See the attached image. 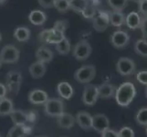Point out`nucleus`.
Wrapping results in <instances>:
<instances>
[{
    "mask_svg": "<svg viewBox=\"0 0 147 137\" xmlns=\"http://www.w3.org/2000/svg\"><path fill=\"white\" fill-rule=\"evenodd\" d=\"M0 137H2V135H1V134H0Z\"/></svg>",
    "mask_w": 147,
    "mask_h": 137,
    "instance_id": "obj_51",
    "label": "nucleus"
},
{
    "mask_svg": "<svg viewBox=\"0 0 147 137\" xmlns=\"http://www.w3.org/2000/svg\"><path fill=\"white\" fill-rule=\"evenodd\" d=\"M115 90L116 89L114 87V85H111L110 83H104L98 87L99 97L103 99L110 98L115 94Z\"/></svg>",
    "mask_w": 147,
    "mask_h": 137,
    "instance_id": "obj_21",
    "label": "nucleus"
},
{
    "mask_svg": "<svg viewBox=\"0 0 147 137\" xmlns=\"http://www.w3.org/2000/svg\"><path fill=\"white\" fill-rule=\"evenodd\" d=\"M56 49H57V51L61 55L68 54L70 50L69 40L65 37L61 41L59 42L58 44H56Z\"/></svg>",
    "mask_w": 147,
    "mask_h": 137,
    "instance_id": "obj_28",
    "label": "nucleus"
},
{
    "mask_svg": "<svg viewBox=\"0 0 147 137\" xmlns=\"http://www.w3.org/2000/svg\"><path fill=\"white\" fill-rule=\"evenodd\" d=\"M96 75L95 67L92 65H85L78 69L74 74V78L80 83H88L94 79Z\"/></svg>",
    "mask_w": 147,
    "mask_h": 137,
    "instance_id": "obj_3",
    "label": "nucleus"
},
{
    "mask_svg": "<svg viewBox=\"0 0 147 137\" xmlns=\"http://www.w3.org/2000/svg\"><path fill=\"white\" fill-rule=\"evenodd\" d=\"M109 18H110V23L113 27L120 28L125 24V17L121 12H117V11L111 12L109 14Z\"/></svg>",
    "mask_w": 147,
    "mask_h": 137,
    "instance_id": "obj_22",
    "label": "nucleus"
},
{
    "mask_svg": "<svg viewBox=\"0 0 147 137\" xmlns=\"http://www.w3.org/2000/svg\"><path fill=\"white\" fill-rule=\"evenodd\" d=\"M131 1H134V2H135V3H140V2H142L143 1V0H131Z\"/></svg>",
    "mask_w": 147,
    "mask_h": 137,
    "instance_id": "obj_45",
    "label": "nucleus"
},
{
    "mask_svg": "<svg viewBox=\"0 0 147 137\" xmlns=\"http://www.w3.org/2000/svg\"><path fill=\"white\" fill-rule=\"evenodd\" d=\"M46 65L43 62L36 61L32 63L29 67V74L33 79H40L46 73Z\"/></svg>",
    "mask_w": 147,
    "mask_h": 137,
    "instance_id": "obj_14",
    "label": "nucleus"
},
{
    "mask_svg": "<svg viewBox=\"0 0 147 137\" xmlns=\"http://www.w3.org/2000/svg\"><path fill=\"white\" fill-rule=\"evenodd\" d=\"M44 111L49 116L59 117L64 113L63 101L57 98L48 99V101L44 104Z\"/></svg>",
    "mask_w": 147,
    "mask_h": 137,
    "instance_id": "obj_2",
    "label": "nucleus"
},
{
    "mask_svg": "<svg viewBox=\"0 0 147 137\" xmlns=\"http://www.w3.org/2000/svg\"><path fill=\"white\" fill-rule=\"evenodd\" d=\"M51 33V29H45L41 31L38 35V40L40 42H47V40Z\"/></svg>",
    "mask_w": 147,
    "mask_h": 137,
    "instance_id": "obj_38",
    "label": "nucleus"
},
{
    "mask_svg": "<svg viewBox=\"0 0 147 137\" xmlns=\"http://www.w3.org/2000/svg\"><path fill=\"white\" fill-rule=\"evenodd\" d=\"M38 137H46V136H38Z\"/></svg>",
    "mask_w": 147,
    "mask_h": 137,
    "instance_id": "obj_50",
    "label": "nucleus"
},
{
    "mask_svg": "<svg viewBox=\"0 0 147 137\" xmlns=\"http://www.w3.org/2000/svg\"><path fill=\"white\" fill-rule=\"evenodd\" d=\"M101 137H119V134L116 131L108 128L101 133Z\"/></svg>",
    "mask_w": 147,
    "mask_h": 137,
    "instance_id": "obj_39",
    "label": "nucleus"
},
{
    "mask_svg": "<svg viewBox=\"0 0 147 137\" xmlns=\"http://www.w3.org/2000/svg\"><path fill=\"white\" fill-rule=\"evenodd\" d=\"M14 37L20 42H25L30 38V30L26 27H18L14 31Z\"/></svg>",
    "mask_w": 147,
    "mask_h": 137,
    "instance_id": "obj_24",
    "label": "nucleus"
},
{
    "mask_svg": "<svg viewBox=\"0 0 147 137\" xmlns=\"http://www.w3.org/2000/svg\"><path fill=\"white\" fill-rule=\"evenodd\" d=\"M118 134L119 137H134V132L131 128L125 126L118 132Z\"/></svg>",
    "mask_w": 147,
    "mask_h": 137,
    "instance_id": "obj_35",
    "label": "nucleus"
},
{
    "mask_svg": "<svg viewBox=\"0 0 147 137\" xmlns=\"http://www.w3.org/2000/svg\"><path fill=\"white\" fill-rule=\"evenodd\" d=\"M74 124H75V119L70 113H63L61 115L58 117V125L60 128L70 129L74 125Z\"/></svg>",
    "mask_w": 147,
    "mask_h": 137,
    "instance_id": "obj_20",
    "label": "nucleus"
},
{
    "mask_svg": "<svg viewBox=\"0 0 147 137\" xmlns=\"http://www.w3.org/2000/svg\"><path fill=\"white\" fill-rule=\"evenodd\" d=\"M7 1V0H0V5H3Z\"/></svg>",
    "mask_w": 147,
    "mask_h": 137,
    "instance_id": "obj_44",
    "label": "nucleus"
},
{
    "mask_svg": "<svg viewBox=\"0 0 147 137\" xmlns=\"http://www.w3.org/2000/svg\"><path fill=\"white\" fill-rule=\"evenodd\" d=\"M92 5H93V6H95L96 7V5H98L100 2H99V0H92Z\"/></svg>",
    "mask_w": 147,
    "mask_h": 137,
    "instance_id": "obj_43",
    "label": "nucleus"
},
{
    "mask_svg": "<svg viewBox=\"0 0 147 137\" xmlns=\"http://www.w3.org/2000/svg\"><path fill=\"white\" fill-rule=\"evenodd\" d=\"M116 70L121 75L129 76L135 72V64L131 59L121 58L116 64Z\"/></svg>",
    "mask_w": 147,
    "mask_h": 137,
    "instance_id": "obj_7",
    "label": "nucleus"
},
{
    "mask_svg": "<svg viewBox=\"0 0 147 137\" xmlns=\"http://www.w3.org/2000/svg\"><path fill=\"white\" fill-rule=\"evenodd\" d=\"M57 90L60 97H62L63 99H66V100L70 99L74 94V90L72 88V86L69 83L65 82L58 84Z\"/></svg>",
    "mask_w": 147,
    "mask_h": 137,
    "instance_id": "obj_16",
    "label": "nucleus"
},
{
    "mask_svg": "<svg viewBox=\"0 0 147 137\" xmlns=\"http://www.w3.org/2000/svg\"><path fill=\"white\" fill-rule=\"evenodd\" d=\"M14 125H25L28 121V116L27 113L20 110H13V111L9 114Z\"/></svg>",
    "mask_w": 147,
    "mask_h": 137,
    "instance_id": "obj_17",
    "label": "nucleus"
},
{
    "mask_svg": "<svg viewBox=\"0 0 147 137\" xmlns=\"http://www.w3.org/2000/svg\"><path fill=\"white\" fill-rule=\"evenodd\" d=\"M48 99L49 97L47 92L42 90H33L28 94V101L32 104H45Z\"/></svg>",
    "mask_w": 147,
    "mask_h": 137,
    "instance_id": "obj_12",
    "label": "nucleus"
},
{
    "mask_svg": "<svg viewBox=\"0 0 147 137\" xmlns=\"http://www.w3.org/2000/svg\"><path fill=\"white\" fill-rule=\"evenodd\" d=\"M54 7H56L59 12L64 13L69 9V0H56Z\"/></svg>",
    "mask_w": 147,
    "mask_h": 137,
    "instance_id": "obj_32",
    "label": "nucleus"
},
{
    "mask_svg": "<svg viewBox=\"0 0 147 137\" xmlns=\"http://www.w3.org/2000/svg\"><path fill=\"white\" fill-rule=\"evenodd\" d=\"M29 21L36 26H41L47 20V16L41 10H32L28 16Z\"/></svg>",
    "mask_w": 147,
    "mask_h": 137,
    "instance_id": "obj_19",
    "label": "nucleus"
},
{
    "mask_svg": "<svg viewBox=\"0 0 147 137\" xmlns=\"http://www.w3.org/2000/svg\"><path fill=\"white\" fill-rule=\"evenodd\" d=\"M1 66H2V62L0 61V68H1Z\"/></svg>",
    "mask_w": 147,
    "mask_h": 137,
    "instance_id": "obj_48",
    "label": "nucleus"
},
{
    "mask_svg": "<svg viewBox=\"0 0 147 137\" xmlns=\"http://www.w3.org/2000/svg\"><path fill=\"white\" fill-rule=\"evenodd\" d=\"M19 59V50L12 45H7L0 51V61L2 63H15Z\"/></svg>",
    "mask_w": 147,
    "mask_h": 137,
    "instance_id": "obj_4",
    "label": "nucleus"
},
{
    "mask_svg": "<svg viewBox=\"0 0 147 137\" xmlns=\"http://www.w3.org/2000/svg\"><path fill=\"white\" fill-rule=\"evenodd\" d=\"M97 13L98 11L96 10L95 6H93V5H88V7L83 10L82 14L86 18H93L97 15Z\"/></svg>",
    "mask_w": 147,
    "mask_h": 137,
    "instance_id": "obj_33",
    "label": "nucleus"
},
{
    "mask_svg": "<svg viewBox=\"0 0 147 137\" xmlns=\"http://www.w3.org/2000/svg\"><path fill=\"white\" fill-rule=\"evenodd\" d=\"M99 97L98 87L95 85H88L84 88L82 94V101L84 104L92 106L94 105Z\"/></svg>",
    "mask_w": 147,
    "mask_h": 137,
    "instance_id": "obj_8",
    "label": "nucleus"
},
{
    "mask_svg": "<svg viewBox=\"0 0 147 137\" xmlns=\"http://www.w3.org/2000/svg\"><path fill=\"white\" fill-rule=\"evenodd\" d=\"M137 80L141 83L147 86V70H141L136 75Z\"/></svg>",
    "mask_w": 147,
    "mask_h": 137,
    "instance_id": "obj_36",
    "label": "nucleus"
},
{
    "mask_svg": "<svg viewBox=\"0 0 147 137\" xmlns=\"http://www.w3.org/2000/svg\"><path fill=\"white\" fill-rule=\"evenodd\" d=\"M65 38L64 33L59 32V31H56L53 28H51V33H50L49 37L47 40V43L49 44H58L60 42L61 40Z\"/></svg>",
    "mask_w": 147,
    "mask_h": 137,
    "instance_id": "obj_30",
    "label": "nucleus"
},
{
    "mask_svg": "<svg viewBox=\"0 0 147 137\" xmlns=\"http://www.w3.org/2000/svg\"><path fill=\"white\" fill-rule=\"evenodd\" d=\"M90 53H92V47L87 41H80L75 45L73 49V56L78 60H85L87 59Z\"/></svg>",
    "mask_w": 147,
    "mask_h": 137,
    "instance_id": "obj_6",
    "label": "nucleus"
},
{
    "mask_svg": "<svg viewBox=\"0 0 147 137\" xmlns=\"http://www.w3.org/2000/svg\"><path fill=\"white\" fill-rule=\"evenodd\" d=\"M130 37L127 32L123 30H117L113 33L111 37V42L116 49H123L129 43Z\"/></svg>",
    "mask_w": 147,
    "mask_h": 137,
    "instance_id": "obj_10",
    "label": "nucleus"
},
{
    "mask_svg": "<svg viewBox=\"0 0 147 137\" xmlns=\"http://www.w3.org/2000/svg\"><path fill=\"white\" fill-rule=\"evenodd\" d=\"M136 95V89L131 82L121 83L115 90V100L121 107H127Z\"/></svg>",
    "mask_w": 147,
    "mask_h": 137,
    "instance_id": "obj_1",
    "label": "nucleus"
},
{
    "mask_svg": "<svg viewBox=\"0 0 147 137\" xmlns=\"http://www.w3.org/2000/svg\"><path fill=\"white\" fill-rule=\"evenodd\" d=\"M7 90L6 86L2 83H0V99L5 98V96L7 94Z\"/></svg>",
    "mask_w": 147,
    "mask_h": 137,
    "instance_id": "obj_42",
    "label": "nucleus"
},
{
    "mask_svg": "<svg viewBox=\"0 0 147 137\" xmlns=\"http://www.w3.org/2000/svg\"><path fill=\"white\" fill-rule=\"evenodd\" d=\"M28 129L25 125H14L9 130L7 137H24L27 134Z\"/></svg>",
    "mask_w": 147,
    "mask_h": 137,
    "instance_id": "obj_26",
    "label": "nucleus"
},
{
    "mask_svg": "<svg viewBox=\"0 0 147 137\" xmlns=\"http://www.w3.org/2000/svg\"><path fill=\"white\" fill-rule=\"evenodd\" d=\"M140 28H141L142 33H143L144 36L147 37V17H144V18H142Z\"/></svg>",
    "mask_w": 147,
    "mask_h": 137,
    "instance_id": "obj_41",
    "label": "nucleus"
},
{
    "mask_svg": "<svg viewBox=\"0 0 147 137\" xmlns=\"http://www.w3.org/2000/svg\"><path fill=\"white\" fill-rule=\"evenodd\" d=\"M139 12L144 17H147V0H143L139 3Z\"/></svg>",
    "mask_w": 147,
    "mask_h": 137,
    "instance_id": "obj_40",
    "label": "nucleus"
},
{
    "mask_svg": "<svg viewBox=\"0 0 147 137\" xmlns=\"http://www.w3.org/2000/svg\"><path fill=\"white\" fill-rule=\"evenodd\" d=\"M128 0H108V4L113 11L121 12L126 7Z\"/></svg>",
    "mask_w": 147,
    "mask_h": 137,
    "instance_id": "obj_29",
    "label": "nucleus"
},
{
    "mask_svg": "<svg viewBox=\"0 0 147 137\" xmlns=\"http://www.w3.org/2000/svg\"><path fill=\"white\" fill-rule=\"evenodd\" d=\"M38 2L44 8H51L54 7L56 0H38Z\"/></svg>",
    "mask_w": 147,
    "mask_h": 137,
    "instance_id": "obj_37",
    "label": "nucleus"
},
{
    "mask_svg": "<svg viewBox=\"0 0 147 137\" xmlns=\"http://www.w3.org/2000/svg\"><path fill=\"white\" fill-rule=\"evenodd\" d=\"M135 120L137 121V124L143 126H147V107L142 108L137 111Z\"/></svg>",
    "mask_w": 147,
    "mask_h": 137,
    "instance_id": "obj_31",
    "label": "nucleus"
},
{
    "mask_svg": "<svg viewBox=\"0 0 147 137\" xmlns=\"http://www.w3.org/2000/svg\"><path fill=\"white\" fill-rule=\"evenodd\" d=\"M67 28H68V22L66 21V20H59V21H57L54 24L52 28L56 30V31L64 33L65 30L67 29Z\"/></svg>",
    "mask_w": 147,
    "mask_h": 137,
    "instance_id": "obj_34",
    "label": "nucleus"
},
{
    "mask_svg": "<svg viewBox=\"0 0 147 137\" xmlns=\"http://www.w3.org/2000/svg\"><path fill=\"white\" fill-rule=\"evenodd\" d=\"M110 126V121L108 117L104 114L98 113L92 116V128L98 133H102L103 131L108 129Z\"/></svg>",
    "mask_w": 147,
    "mask_h": 137,
    "instance_id": "obj_11",
    "label": "nucleus"
},
{
    "mask_svg": "<svg viewBox=\"0 0 147 137\" xmlns=\"http://www.w3.org/2000/svg\"><path fill=\"white\" fill-rule=\"evenodd\" d=\"M36 58L38 61L47 63L51 61L53 59V52L47 47H39L36 52Z\"/></svg>",
    "mask_w": 147,
    "mask_h": 137,
    "instance_id": "obj_15",
    "label": "nucleus"
},
{
    "mask_svg": "<svg viewBox=\"0 0 147 137\" xmlns=\"http://www.w3.org/2000/svg\"><path fill=\"white\" fill-rule=\"evenodd\" d=\"M145 96H146V98H147V87H146V90H145Z\"/></svg>",
    "mask_w": 147,
    "mask_h": 137,
    "instance_id": "obj_46",
    "label": "nucleus"
},
{
    "mask_svg": "<svg viewBox=\"0 0 147 137\" xmlns=\"http://www.w3.org/2000/svg\"><path fill=\"white\" fill-rule=\"evenodd\" d=\"M1 39H2V37H1V34H0V41H1Z\"/></svg>",
    "mask_w": 147,
    "mask_h": 137,
    "instance_id": "obj_47",
    "label": "nucleus"
},
{
    "mask_svg": "<svg viewBox=\"0 0 147 137\" xmlns=\"http://www.w3.org/2000/svg\"><path fill=\"white\" fill-rule=\"evenodd\" d=\"M22 75L16 70H11L7 74V86L11 92L17 94L22 83Z\"/></svg>",
    "mask_w": 147,
    "mask_h": 137,
    "instance_id": "obj_5",
    "label": "nucleus"
},
{
    "mask_svg": "<svg viewBox=\"0 0 147 137\" xmlns=\"http://www.w3.org/2000/svg\"><path fill=\"white\" fill-rule=\"evenodd\" d=\"M76 121L80 127L84 130H90L92 128V116L87 111H80L76 116Z\"/></svg>",
    "mask_w": 147,
    "mask_h": 137,
    "instance_id": "obj_13",
    "label": "nucleus"
},
{
    "mask_svg": "<svg viewBox=\"0 0 147 137\" xmlns=\"http://www.w3.org/2000/svg\"><path fill=\"white\" fill-rule=\"evenodd\" d=\"M92 19H93V28L98 32H102L104 30H106L110 24L109 14L105 12L98 11L97 15Z\"/></svg>",
    "mask_w": 147,
    "mask_h": 137,
    "instance_id": "obj_9",
    "label": "nucleus"
},
{
    "mask_svg": "<svg viewBox=\"0 0 147 137\" xmlns=\"http://www.w3.org/2000/svg\"><path fill=\"white\" fill-rule=\"evenodd\" d=\"M145 133H146V134H147V127H146V130H145Z\"/></svg>",
    "mask_w": 147,
    "mask_h": 137,
    "instance_id": "obj_49",
    "label": "nucleus"
},
{
    "mask_svg": "<svg viewBox=\"0 0 147 137\" xmlns=\"http://www.w3.org/2000/svg\"><path fill=\"white\" fill-rule=\"evenodd\" d=\"M14 110L12 101L7 98L0 99V116L9 115Z\"/></svg>",
    "mask_w": 147,
    "mask_h": 137,
    "instance_id": "obj_23",
    "label": "nucleus"
},
{
    "mask_svg": "<svg viewBox=\"0 0 147 137\" xmlns=\"http://www.w3.org/2000/svg\"><path fill=\"white\" fill-rule=\"evenodd\" d=\"M142 22L141 16L134 11L131 12L127 15V17L125 18V24L127 25V27L131 29H136L140 28Z\"/></svg>",
    "mask_w": 147,
    "mask_h": 137,
    "instance_id": "obj_18",
    "label": "nucleus"
},
{
    "mask_svg": "<svg viewBox=\"0 0 147 137\" xmlns=\"http://www.w3.org/2000/svg\"><path fill=\"white\" fill-rule=\"evenodd\" d=\"M69 9L78 13H82L83 10L88 7V0H69Z\"/></svg>",
    "mask_w": 147,
    "mask_h": 137,
    "instance_id": "obj_25",
    "label": "nucleus"
},
{
    "mask_svg": "<svg viewBox=\"0 0 147 137\" xmlns=\"http://www.w3.org/2000/svg\"><path fill=\"white\" fill-rule=\"evenodd\" d=\"M134 50L137 54L147 58V40L144 38L138 39L134 44Z\"/></svg>",
    "mask_w": 147,
    "mask_h": 137,
    "instance_id": "obj_27",
    "label": "nucleus"
}]
</instances>
